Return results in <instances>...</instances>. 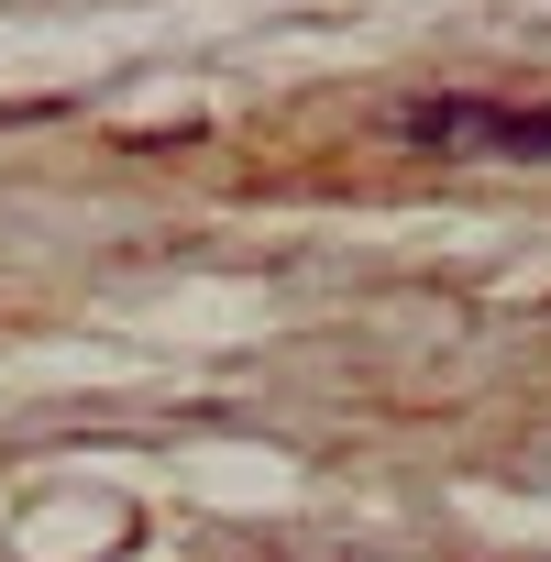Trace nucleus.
Segmentation results:
<instances>
[{
	"label": "nucleus",
	"mask_w": 551,
	"mask_h": 562,
	"mask_svg": "<svg viewBox=\"0 0 551 562\" xmlns=\"http://www.w3.org/2000/svg\"><path fill=\"white\" fill-rule=\"evenodd\" d=\"M408 144H496V155H551V111H496V100H408Z\"/></svg>",
	"instance_id": "f257e3e1"
}]
</instances>
